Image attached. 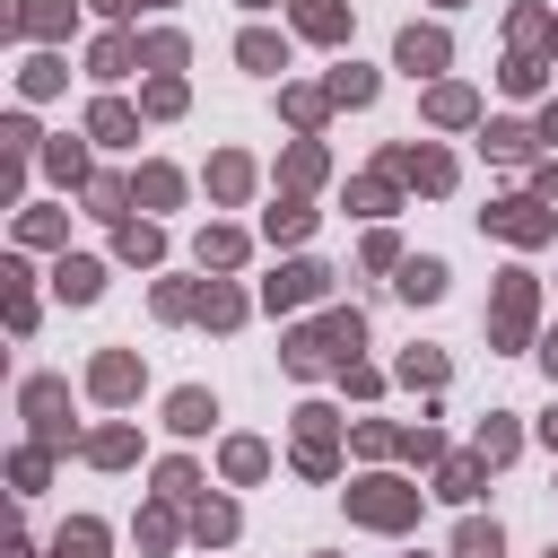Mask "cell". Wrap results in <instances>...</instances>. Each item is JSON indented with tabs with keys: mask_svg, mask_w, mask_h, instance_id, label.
Segmentation results:
<instances>
[{
	"mask_svg": "<svg viewBox=\"0 0 558 558\" xmlns=\"http://www.w3.org/2000/svg\"><path fill=\"white\" fill-rule=\"evenodd\" d=\"M96 392H105V401L140 392V366H131V357H105V366H96Z\"/></svg>",
	"mask_w": 558,
	"mask_h": 558,
	"instance_id": "obj_15",
	"label": "cell"
},
{
	"mask_svg": "<svg viewBox=\"0 0 558 558\" xmlns=\"http://www.w3.org/2000/svg\"><path fill=\"white\" fill-rule=\"evenodd\" d=\"M453 549H462V558H497V523H462Z\"/></svg>",
	"mask_w": 558,
	"mask_h": 558,
	"instance_id": "obj_29",
	"label": "cell"
},
{
	"mask_svg": "<svg viewBox=\"0 0 558 558\" xmlns=\"http://www.w3.org/2000/svg\"><path fill=\"white\" fill-rule=\"evenodd\" d=\"M253 9H262V0H253Z\"/></svg>",
	"mask_w": 558,
	"mask_h": 558,
	"instance_id": "obj_37",
	"label": "cell"
},
{
	"mask_svg": "<svg viewBox=\"0 0 558 558\" xmlns=\"http://www.w3.org/2000/svg\"><path fill=\"white\" fill-rule=\"evenodd\" d=\"M480 471H488L480 453H471V462H445V480H436V488H445V497H480Z\"/></svg>",
	"mask_w": 558,
	"mask_h": 558,
	"instance_id": "obj_20",
	"label": "cell"
},
{
	"mask_svg": "<svg viewBox=\"0 0 558 558\" xmlns=\"http://www.w3.org/2000/svg\"><path fill=\"white\" fill-rule=\"evenodd\" d=\"M401 70H445V35L436 26H410L401 35Z\"/></svg>",
	"mask_w": 558,
	"mask_h": 558,
	"instance_id": "obj_10",
	"label": "cell"
},
{
	"mask_svg": "<svg viewBox=\"0 0 558 558\" xmlns=\"http://www.w3.org/2000/svg\"><path fill=\"white\" fill-rule=\"evenodd\" d=\"M192 523H201V541H227V532H235V506H201Z\"/></svg>",
	"mask_w": 558,
	"mask_h": 558,
	"instance_id": "obj_33",
	"label": "cell"
},
{
	"mask_svg": "<svg viewBox=\"0 0 558 558\" xmlns=\"http://www.w3.org/2000/svg\"><path fill=\"white\" fill-rule=\"evenodd\" d=\"M480 218H488V235H506V244H541V235H549V227H558V218H549V201H541V192H532V201H488V209H480Z\"/></svg>",
	"mask_w": 558,
	"mask_h": 558,
	"instance_id": "obj_3",
	"label": "cell"
},
{
	"mask_svg": "<svg viewBox=\"0 0 558 558\" xmlns=\"http://www.w3.org/2000/svg\"><path fill=\"white\" fill-rule=\"evenodd\" d=\"M131 61H140V52H131V44H122V35H113V44H96V78H122V70H131Z\"/></svg>",
	"mask_w": 558,
	"mask_h": 558,
	"instance_id": "obj_26",
	"label": "cell"
},
{
	"mask_svg": "<svg viewBox=\"0 0 558 558\" xmlns=\"http://www.w3.org/2000/svg\"><path fill=\"white\" fill-rule=\"evenodd\" d=\"M235 253H244V235H235V227H209V235H201V262H218V270H227Z\"/></svg>",
	"mask_w": 558,
	"mask_h": 558,
	"instance_id": "obj_23",
	"label": "cell"
},
{
	"mask_svg": "<svg viewBox=\"0 0 558 558\" xmlns=\"http://www.w3.org/2000/svg\"><path fill=\"white\" fill-rule=\"evenodd\" d=\"M392 174H410L418 192H445V183H453V157H436V148H401Z\"/></svg>",
	"mask_w": 558,
	"mask_h": 558,
	"instance_id": "obj_6",
	"label": "cell"
},
{
	"mask_svg": "<svg viewBox=\"0 0 558 558\" xmlns=\"http://www.w3.org/2000/svg\"><path fill=\"white\" fill-rule=\"evenodd\" d=\"M401 375H410V384H445V357H436V349H410Z\"/></svg>",
	"mask_w": 558,
	"mask_h": 558,
	"instance_id": "obj_28",
	"label": "cell"
},
{
	"mask_svg": "<svg viewBox=\"0 0 558 558\" xmlns=\"http://www.w3.org/2000/svg\"><path fill=\"white\" fill-rule=\"evenodd\" d=\"M87 131H96V140H131V113H122V105H96Z\"/></svg>",
	"mask_w": 558,
	"mask_h": 558,
	"instance_id": "obj_27",
	"label": "cell"
},
{
	"mask_svg": "<svg viewBox=\"0 0 558 558\" xmlns=\"http://www.w3.org/2000/svg\"><path fill=\"white\" fill-rule=\"evenodd\" d=\"M427 113H436V122H471L480 105H471V87H436V96H427Z\"/></svg>",
	"mask_w": 558,
	"mask_h": 558,
	"instance_id": "obj_16",
	"label": "cell"
},
{
	"mask_svg": "<svg viewBox=\"0 0 558 558\" xmlns=\"http://www.w3.org/2000/svg\"><path fill=\"white\" fill-rule=\"evenodd\" d=\"M357 340H366V323H357V314H331V323H314V331H296V340H288V375L349 366V357H357Z\"/></svg>",
	"mask_w": 558,
	"mask_h": 558,
	"instance_id": "obj_1",
	"label": "cell"
},
{
	"mask_svg": "<svg viewBox=\"0 0 558 558\" xmlns=\"http://www.w3.org/2000/svg\"><path fill=\"white\" fill-rule=\"evenodd\" d=\"M532 331V270H506L497 279V340H523Z\"/></svg>",
	"mask_w": 558,
	"mask_h": 558,
	"instance_id": "obj_4",
	"label": "cell"
},
{
	"mask_svg": "<svg viewBox=\"0 0 558 558\" xmlns=\"http://www.w3.org/2000/svg\"><path fill=\"white\" fill-rule=\"evenodd\" d=\"M296 26H305L314 44H340V35H349V9H340V0H296Z\"/></svg>",
	"mask_w": 558,
	"mask_h": 558,
	"instance_id": "obj_8",
	"label": "cell"
},
{
	"mask_svg": "<svg viewBox=\"0 0 558 558\" xmlns=\"http://www.w3.org/2000/svg\"><path fill=\"white\" fill-rule=\"evenodd\" d=\"M541 201H549V209H558V166H549V174H541Z\"/></svg>",
	"mask_w": 558,
	"mask_h": 558,
	"instance_id": "obj_34",
	"label": "cell"
},
{
	"mask_svg": "<svg viewBox=\"0 0 558 558\" xmlns=\"http://www.w3.org/2000/svg\"><path fill=\"white\" fill-rule=\"evenodd\" d=\"M87 201H96V218H122V201H131V192L105 174V183H87Z\"/></svg>",
	"mask_w": 558,
	"mask_h": 558,
	"instance_id": "obj_31",
	"label": "cell"
},
{
	"mask_svg": "<svg viewBox=\"0 0 558 558\" xmlns=\"http://www.w3.org/2000/svg\"><path fill=\"white\" fill-rule=\"evenodd\" d=\"M488 157H506V166L532 157V131H523V122H488Z\"/></svg>",
	"mask_w": 558,
	"mask_h": 558,
	"instance_id": "obj_13",
	"label": "cell"
},
{
	"mask_svg": "<svg viewBox=\"0 0 558 558\" xmlns=\"http://www.w3.org/2000/svg\"><path fill=\"white\" fill-rule=\"evenodd\" d=\"M96 549H105V532H96V523H70V532H61V549H52V558H96Z\"/></svg>",
	"mask_w": 558,
	"mask_h": 558,
	"instance_id": "obj_25",
	"label": "cell"
},
{
	"mask_svg": "<svg viewBox=\"0 0 558 558\" xmlns=\"http://www.w3.org/2000/svg\"><path fill=\"white\" fill-rule=\"evenodd\" d=\"M392 288H401L410 305H436V296H445V262H427V253H418V262H401V279H392Z\"/></svg>",
	"mask_w": 558,
	"mask_h": 558,
	"instance_id": "obj_7",
	"label": "cell"
},
{
	"mask_svg": "<svg viewBox=\"0 0 558 558\" xmlns=\"http://www.w3.org/2000/svg\"><path fill=\"white\" fill-rule=\"evenodd\" d=\"M349 514L375 523V532H401V523L418 514V488H401V480H357V488H349Z\"/></svg>",
	"mask_w": 558,
	"mask_h": 558,
	"instance_id": "obj_2",
	"label": "cell"
},
{
	"mask_svg": "<svg viewBox=\"0 0 558 558\" xmlns=\"http://www.w3.org/2000/svg\"><path fill=\"white\" fill-rule=\"evenodd\" d=\"M541 140H558V105H549V113H541Z\"/></svg>",
	"mask_w": 558,
	"mask_h": 558,
	"instance_id": "obj_36",
	"label": "cell"
},
{
	"mask_svg": "<svg viewBox=\"0 0 558 558\" xmlns=\"http://www.w3.org/2000/svg\"><path fill=\"white\" fill-rule=\"evenodd\" d=\"M323 288H331V270H323V262H288V270L262 288V296H270V305H314Z\"/></svg>",
	"mask_w": 558,
	"mask_h": 558,
	"instance_id": "obj_5",
	"label": "cell"
},
{
	"mask_svg": "<svg viewBox=\"0 0 558 558\" xmlns=\"http://www.w3.org/2000/svg\"><path fill=\"white\" fill-rule=\"evenodd\" d=\"M244 183H253V166H244V157H218V166H209V192H218V201H235Z\"/></svg>",
	"mask_w": 558,
	"mask_h": 558,
	"instance_id": "obj_17",
	"label": "cell"
},
{
	"mask_svg": "<svg viewBox=\"0 0 558 558\" xmlns=\"http://www.w3.org/2000/svg\"><path fill=\"white\" fill-rule=\"evenodd\" d=\"M209 418H218V401H209V392H174V401H166V427H174V436H201Z\"/></svg>",
	"mask_w": 558,
	"mask_h": 558,
	"instance_id": "obj_9",
	"label": "cell"
},
{
	"mask_svg": "<svg viewBox=\"0 0 558 558\" xmlns=\"http://www.w3.org/2000/svg\"><path fill=\"white\" fill-rule=\"evenodd\" d=\"M366 96H375V70H357V61L331 70V105H366Z\"/></svg>",
	"mask_w": 558,
	"mask_h": 558,
	"instance_id": "obj_12",
	"label": "cell"
},
{
	"mask_svg": "<svg viewBox=\"0 0 558 558\" xmlns=\"http://www.w3.org/2000/svg\"><path fill=\"white\" fill-rule=\"evenodd\" d=\"M131 192H140V201H174V192H183V174H174V166H148Z\"/></svg>",
	"mask_w": 558,
	"mask_h": 558,
	"instance_id": "obj_22",
	"label": "cell"
},
{
	"mask_svg": "<svg viewBox=\"0 0 558 558\" xmlns=\"http://www.w3.org/2000/svg\"><path fill=\"white\" fill-rule=\"evenodd\" d=\"M192 314H209V323L227 331V323H244V296H235V288H201V296H192Z\"/></svg>",
	"mask_w": 558,
	"mask_h": 558,
	"instance_id": "obj_11",
	"label": "cell"
},
{
	"mask_svg": "<svg viewBox=\"0 0 558 558\" xmlns=\"http://www.w3.org/2000/svg\"><path fill=\"white\" fill-rule=\"evenodd\" d=\"M506 453H514V418H488L480 427V462H506Z\"/></svg>",
	"mask_w": 558,
	"mask_h": 558,
	"instance_id": "obj_24",
	"label": "cell"
},
{
	"mask_svg": "<svg viewBox=\"0 0 558 558\" xmlns=\"http://www.w3.org/2000/svg\"><path fill=\"white\" fill-rule=\"evenodd\" d=\"M96 288H105V270H96V262H61V296H70V305H87Z\"/></svg>",
	"mask_w": 558,
	"mask_h": 558,
	"instance_id": "obj_14",
	"label": "cell"
},
{
	"mask_svg": "<svg viewBox=\"0 0 558 558\" xmlns=\"http://www.w3.org/2000/svg\"><path fill=\"white\" fill-rule=\"evenodd\" d=\"M541 366H549V375H558V331H549V340H541Z\"/></svg>",
	"mask_w": 558,
	"mask_h": 558,
	"instance_id": "obj_35",
	"label": "cell"
},
{
	"mask_svg": "<svg viewBox=\"0 0 558 558\" xmlns=\"http://www.w3.org/2000/svg\"><path fill=\"white\" fill-rule=\"evenodd\" d=\"M262 462H270V453H262L253 436H235V445H227V480H262Z\"/></svg>",
	"mask_w": 558,
	"mask_h": 558,
	"instance_id": "obj_19",
	"label": "cell"
},
{
	"mask_svg": "<svg viewBox=\"0 0 558 558\" xmlns=\"http://www.w3.org/2000/svg\"><path fill=\"white\" fill-rule=\"evenodd\" d=\"M549 558H558V549H549Z\"/></svg>",
	"mask_w": 558,
	"mask_h": 558,
	"instance_id": "obj_38",
	"label": "cell"
},
{
	"mask_svg": "<svg viewBox=\"0 0 558 558\" xmlns=\"http://www.w3.org/2000/svg\"><path fill=\"white\" fill-rule=\"evenodd\" d=\"M87 453H96V462H131V436H122V427H105V436H87Z\"/></svg>",
	"mask_w": 558,
	"mask_h": 558,
	"instance_id": "obj_32",
	"label": "cell"
},
{
	"mask_svg": "<svg viewBox=\"0 0 558 558\" xmlns=\"http://www.w3.org/2000/svg\"><path fill=\"white\" fill-rule=\"evenodd\" d=\"M279 61H288L279 35H244V70H279Z\"/></svg>",
	"mask_w": 558,
	"mask_h": 558,
	"instance_id": "obj_21",
	"label": "cell"
},
{
	"mask_svg": "<svg viewBox=\"0 0 558 558\" xmlns=\"http://www.w3.org/2000/svg\"><path fill=\"white\" fill-rule=\"evenodd\" d=\"M305 227H314V209H305V201H279V209H270V235H279V244H296Z\"/></svg>",
	"mask_w": 558,
	"mask_h": 558,
	"instance_id": "obj_18",
	"label": "cell"
},
{
	"mask_svg": "<svg viewBox=\"0 0 558 558\" xmlns=\"http://www.w3.org/2000/svg\"><path fill=\"white\" fill-rule=\"evenodd\" d=\"M506 87H514V96H532V87H541V61H532V52H514V61H506Z\"/></svg>",
	"mask_w": 558,
	"mask_h": 558,
	"instance_id": "obj_30",
	"label": "cell"
}]
</instances>
